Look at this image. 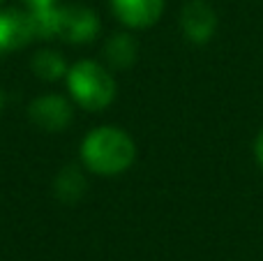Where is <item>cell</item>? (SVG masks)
<instances>
[{"label": "cell", "instance_id": "6da1fadb", "mask_svg": "<svg viewBox=\"0 0 263 261\" xmlns=\"http://www.w3.org/2000/svg\"><path fill=\"white\" fill-rule=\"evenodd\" d=\"M136 157V146L120 127H97L83 139L81 160L92 174L116 176L129 169Z\"/></svg>", "mask_w": 263, "mask_h": 261}, {"label": "cell", "instance_id": "7a4b0ae2", "mask_svg": "<svg viewBox=\"0 0 263 261\" xmlns=\"http://www.w3.org/2000/svg\"><path fill=\"white\" fill-rule=\"evenodd\" d=\"M67 88L74 102L90 111H102L116 97L114 77L95 60H79L72 65V69H67Z\"/></svg>", "mask_w": 263, "mask_h": 261}, {"label": "cell", "instance_id": "3957f363", "mask_svg": "<svg viewBox=\"0 0 263 261\" xmlns=\"http://www.w3.org/2000/svg\"><path fill=\"white\" fill-rule=\"evenodd\" d=\"M100 32V18L92 9L83 5H69V7H58V32L55 37L72 44H86L95 40Z\"/></svg>", "mask_w": 263, "mask_h": 261}, {"label": "cell", "instance_id": "277c9868", "mask_svg": "<svg viewBox=\"0 0 263 261\" xmlns=\"http://www.w3.org/2000/svg\"><path fill=\"white\" fill-rule=\"evenodd\" d=\"M30 120L46 132H60L72 123V106L63 95H42L28 106Z\"/></svg>", "mask_w": 263, "mask_h": 261}, {"label": "cell", "instance_id": "5b68a950", "mask_svg": "<svg viewBox=\"0 0 263 261\" xmlns=\"http://www.w3.org/2000/svg\"><path fill=\"white\" fill-rule=\"evenodd\" d=\"M182 32L194 44H205L217 30V14L205 0H190L180 14Z\"/></svg>", "mask_w": 263, "mask_h": 261}, {"label": "cell", "instance_id": "8992f818", "mask_svg": "<svg viewBox=\"0 0 263 261\" xmlns=\"http://www.w3.org/2000/svg\"><path fill=\"white\" fill-rule=\"evenodd\" d=\"M35 37L30 14L23 9H3L0 12V53H9Z\"/></svg>", "mask_w": 263, "mask_h": 261}, {"label": "cell", "instance_id": "52a82bcc", "mask_svg": "<svg viewBox=\"0 0 263 261\" xmlns=\"http://www.w3.org/2000/svg\"><path fill=\"white\" fill-rule=\"evenodd\" d=\"M114 12L125 26L148 28L164 12V0H111Z\"/></svg>", "mask_w": 263, "mask_h": 261}, {"label": "cell", "instance_id": "ba28073f", "mask_svg": "<svg viewBox=\"0 0 263 261\" xmlns=\"http://www.w3.org/2000/svg\"><path fill=\"white\" fill-rule=\"evenodd\" d=\"M55 194L63 203H77L86 194V176L79 166H63L55 176Z\"/></svg>", "mask_w": 263, "mask_h": 261}, {"label": "cell", "instance_id": "9c48e42d", "mask_svg": "<svg viewBox=\"0 0 263 261\" xmlns=\"http://www.w3.org/2000/svg\"><path fill=\"white\" fill-rule=\"evenodd\" d=\"M106 63L114 65L118 69H125L129 65H134L136 60V42L129 35H114L104 46Z\"/></svg>", "mask_w": 263, "mask_h": 261}, {"label": "cell", "instance_id": "30bf717a", "mask_svg": "<svg viewBox=\"0 0 263 261\" xmlns=\"http://www.w3.org/2000/svg\"><path fill=\"white\" fill-rule=\"evenodd\" d=\"M32 69L44 81H58L60 77H67V63L58 51H40L32 58Z\"/></svg>", "mask_w": 263, "mask_h": 261}, {"label": "cell", "instance_id": "8fae6325", "mask_svg": "<svg viewBox=\"0 0 263 261\" xmlns=\"http://www.w3.org/2000/svg\"><path fill=\"white\" fill-rule=\"evenodd\" d=\"M28 14H30L35 37L49 40V37H53L58 32V7H53V5H49V7H30Z\"/></svg>", "mask_w": 263, "mask_h": 261}, {"label": "cell", "instance_id": "7c38bea8", "mask_svg": "<svg viewBox=\"0 0 263 261\" xmlns=\"http://www.w3.org/2000/svg\"><path fill=\"white\" fill-rule=\"evenodd\" d=\"M254 153H256V160H259V164L263 166V129H261V134H259V137H256Z\"/></svg>", "mask_w": 263, "mask_h": 261}, {"label": "cell", "instance_id": "4fadbf2b", "mask_svg": "<svg viewBox=\"0 0 263 261\" xmlns=\"http://www.w3.org/2000/svg\"><path fill=\"white\" fill-rule=\"evenodd\" d=\"M23 3H28V7H49L55 0H23Z\"/></svg>", "mask_w": 263, "mask_h": 261}, {"label": "cell", "instance_id": "5bb4252c", "mask_svg": "<svg viewBox=\"0 0 263 261\" xmlns=\"http://www.w3.org/2000/svg\"><path fill=\"white\" fill-rule=\"evenodd\" d=\"M3 104H5V95H3V88H0V109H3Z\"/></svg>", "mask_w": 263, "mask_h": 261}, {"label": "cell", "instance_id": "9a60e30c", "mask_svg": "<svg viewBox=\"0 0 263 261\" xmlns=\"http://www.w3.org/2000/svg\"><path fill=\"white\" fill-rule=\"evenodd\" d=\"M0 3H3V0H0Z\"/></svg>", "mask_w": 263, "mask_h": 261}]
</instances>
